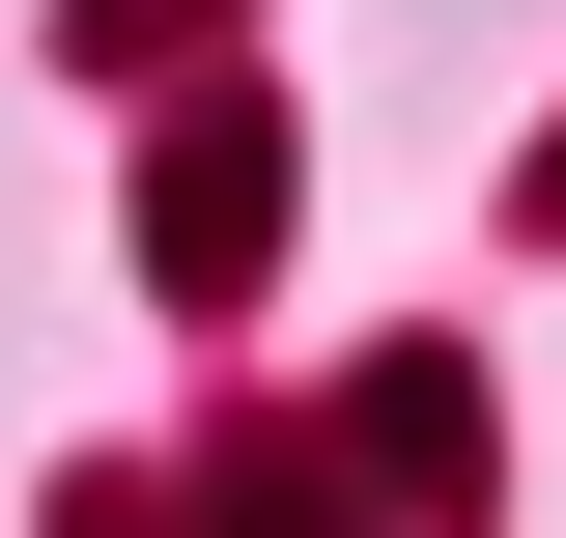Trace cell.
I'll use <instances>...</instances> for the list:
<instances>
[{"label":"cell","mask_w":566,"mask_h":538,"mask_svg":"<svg viewBox=\"0 0 566 538\" xmlns=\"http://www.w3.org/2000/svg\"><path fill=\"white\" fill-rule=\"evenodd\" d=\"M255 227H283V142H255V114H227V142H170L142 256H170V283H255Z\"/></svg>","instance_id":"6da1fadb"}]
</instances>
